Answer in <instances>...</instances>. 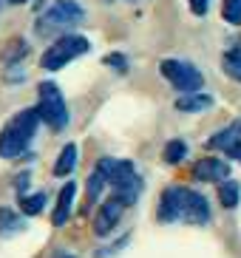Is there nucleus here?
<instances>
[{
  "instance_id": "6ab92c4d",
  "label": "nucleus",
  "mask_w": 241,
  "mask_h": 258,
  "mask_svg": "<svg viewBox=\"0 0 241 258\" xmlns=\"http://www.w3.org/2000/svg\"><path fill=\"white\" fill-rule=\"evenodd\" d=\"M162 156H165L167 165H179V162L188 156V142H182V139H170V142L165 145Z\"/></svg>"
},
{
  "instance_id": "7ed1b4c3",
  "label": "nucleus",
  "mask_w": 241,
  "mask_h": 258,
  "mask_svg": "<svg viewBox=\"0 0 241 258\" xmlns=\"http://www.w3.org/2000/svg\"><path fill=\"white\" fill-rule=\"evenodd\" d=\"M91 51V43L85 34H63L51 43V46L43 51L40 57V66L45 71H60L66 69L68 62H74L77 57H83V54Z\"/></svg>"
},
{
  "instance_id": "f8f14e48",
  "label": "nucleus",
  "mask_w": 241,
  "mask_h": 258,
  "mask_svg": "<svg viewBox=\"0 0 241 258\" xmlns=\"http://www.w3.org/2000/svg\"><path fill=\"white\" fill-rule=\"evenodd\" d=\"M241 139V119H233L230 125H224L221 131H216L207 139V151H227L230 145H235Z\"/></svg>"
},
{
  "instance_id": "9d476101",
  "label": "nucleus",
  "mask_w": 241,
  "mask_h": 258,
  "mask_svg": "<svg viewBox=\"0 0 241 258\" xmlns=\"http://www.w3.org/2000/svg\"><path fill=\"white\" fill-rule=\"evenodd\" d=\"M182 221H188V224H207L210 221V205H207V199L199 193V190H185V210H182Z\"/></svg>"
},
{
  "instance_id": "423d86ee",
  "label": "nucleus",
  "mask_w": 241,
  "mask_h": 258,
  "mask_svg": "<svg viewBox=\"0 0 241 258\" xmlns=\"http://www.w3.org/2000/svg\"><path fill=\"white\" fill-rule=\"evenodd\" d=\"M159 71H162V77H165L179 94L202 91L204 88V74L188 60H162L159 62Z\"/></svg>"
},
{
  "instance_id": "c85d7f7f",
  "label": "nucleus",
  "mask_w": 241,
  "mask_h": 258,
  "mask_svg": "<svg viewBox=\"0 0 241 258\" xmlns=\"http://www.w3.org/2000/svg\"><path fill=\"white\" fill-rule=\"evenodd\" d=\"M63 258H74V255H63Z\"/></svg>"
},
{
  "instance_id": "bb28decb",
  "label": "nucleus",
  "mask_w": 241,
  "mask_h": 258,
  "mask_svg": "<svg viewBox=\"0 0 241 258\" xmlns=\"http://www.w3.org/2000/svg\"><path fill=\"white\" fill-rule=\"evenodd\" d=\"M9 6H20V3H29V0H6Z\"/></svg>"
},
{
  "instance_id": "a211bd4d",
  "label": "nucleus",
  "mask_w": 241,
  "mask_h": 258,
  "mask_svg": "<svg viewBox=\"0 0 241 258\" xmlns=\"http://www.w3.org/2000/svg\"><path fill=\"white\" fill-rule=\"evenodd\" d=\"M45 207V193H23L20 196V213L23 216H37V213H43Z\"/></svg>"
},
{
  "instance_id": "2eb2a0df",
  "label": "nucleus",
  "mask_w": 241,
  "mask_h": 258,
  "mask_svg": "<svg viewBox=\"0 0 241 258\" xmlns=\"http://www.w3.org/2000/svg\"><path fill=\"white\" fill-rule=\"evenodd\" d=\"M219 202L224 210H233V207H238L241 202V187L238 182H233V179H224V182H219Z\"/></svg>"
},
{
  "instance_id": "f3484780",
  "label": "nucleus",
  "mask_w": 241,
  "mask_h": 258,
  "mask_svg": "<svg viewBox=\"0 0 241 258\" xmlns=\"http://www.w3.org/2000/svg\"><path fill=\"white\" fill-rule=\"evenodd\" d=\"M221 69H224V74L230 77V80L241 83V48H230V51H224V57H221Z\"/></svg>"
},
{
  "instance_id": "ddd939ff",
  "label": "nucleus",
  "mask_w": 241,
  "mask_h": 258,
  "mask_svg": "<svg viewBox=\"0 0 241 258\" xmlns=\"http://www.w3.org/2000/svg\"><path fill=\"white\" fill-rule=\"evenodd\" d=\"M207 108H213V97L204 91H190L176 99V111H182V114H202Z\"/></svg>"
},
{
  "instance_id": "20e7f679",
  "label": "nucleus",
  "mask_w": 241,
  "mask_h": 258,
  "mask_svg": "<svg viewBox=\"0 0 241 258\" xmlns=\"http://www.w3.org/2000/svg\"><path fill=\"white\" fill-rule=\"evenodd\" d=\"M37 114L40 122H45L51 131H63L68 125V105L63 91L54 83H40L37 85Z\"/></svg>"
},
{
  "instance_id": "39448f33",
  "label": "nucleus",
  "mask_w": 241,
  "mask_h": 258,
  "mask_svg": "<svg viewBox=\"0 0 241 258\" xmlns=\"http://www.w3.org/2000/svg\"><path fill=\"white\" fill-rule=\"evenodd\" d=\"M85 20V9L77 0H54L37 20V34H51L60 29H71V26Z\"/></svg>"
},
{
  "instance_id": "a878e982",
  "label": "nucleus",
  "mask_w": 241,
  "mask_h": 258,
  "mask_svg": "<svg viewBox=\"0 0 241 258\" xmlns=\"http://www.w3.org/2000/svg\"><path fill=\"white\" fill-rule=\"evenodd\" d=\"M15 187H17V193H26L29 190V173H23V176H17V182H15Z\"/></svg>"
},
{
  "instance_id": "6e6552de",
  "label": "nucleus",
  "mask_w": 241,
  "mask_h": 258,
  "mask_svg": "<svg viewBox=\"0 0 241 258\" xmlns=\"http://www.w3.org/2000/svg\"><path fill=\"white\" fill-rule=\"evenodd\" d=\"M122 213H125V205H122L116 196H111L108 202H102L97 210V216H94V233L97 235H111L113 230H116V224H119Z\"/></svg>"
},
{
  "instance_id": "0eeeda50",
  "label": "nucleus",
  "mask_w": 241,
  "mask_h": 258,
  "mask_svg": "<svg viewBox=\"0 0 241 258\" xmlns=\"http://www.w3.org/2000/svg\"><path fill=\"white\" fill-rule=\"evenodd\" d=\"M185 190L182 184H170V187L162 190L159 196V207H156V219L162 224H173V221H182V210H185Z\"/></svg>"
},
{
  "instance_id": "1a4fd4ad",
  "label": "nucleus",
  "mask_w": 241,
  "mask_h": 258,
  "mask_svg": "<svg viewBox=\"0 0 241 258\" xmlns=\"http://www.w3.org/2000/svg\"><path fill=\"white\" fill-rule=\"evenodd\" d=\"M190 176L196 179V182H224V179H230V165H227L224 159H219V156H202V159L193 165V170H190Z\"/></svg>"
},
{
  "instance_id": "f257e3e1",
  "label": "nucleus",
  "mask_w": 241,
  "mask_h": 258,
  "mask_svg": "<svg viewBox=\"0 0 241 258\" xmlns=\"http://www.w3.org/2000/svg\"><path fill=\"white\" fill-rule=\"evenodd\" d=\"M40 125L37 108H23L0 131V159H20Z\"/></svg>"
},
{
  "instance_id": "393cba45",
  "label": "nucleus",
  "mask_w": 241,
  "mask_h": 258,
  "mask_svg": "<svg viewBox=\"0 0 241 258\" xmlns=\"http://www.w3.org/2000/svg\"><path fill=\"white\" fill-rule=\"evenodd\" d=\"M227 156H230V159H235V162H241V139H238V142H235V145H230V148H227Z\"/></svg>"
},
{
  "instance_id": "412c9836",
  "label": "nucleus",
  "mask_w": 241,
  "mask_h": 258,
  "mask_svg": "<svg viewBox=\"0 0 241 258\" xmlns=\"http://www.w3.org/2000/svg\"><path fill=\"white\" fill-rule=\"evenodd\" d=\"M105 184H108V182H105V176L99 173L97 167H94V173L88 176V184H85V193H88V205H94V202H97Z\"/></svg>"
},
{
  "instance_id": "5701e85b",
  "label": "nucleus",
  "mask_w": 241,
  "mask_h": 258,
  "mask_svg": "<svg viewBox=\"0 0 241 258\" xmlns=\"http://www.w3.org/2000/svg\"><path fill=\"white\" fill-rule=\"evenodd\" d=\"M108 66V69H113L116 74H128V57L119 51H113V54H105V60H102Z\"/></svg>"
},
{
  "instance_id": "aec40b11",
  "label": "nucleus",
  "mask_w": 241,
  "mask_h": 258,
  "mask_svg": "<svg viewBox=\"0 0 241 258\" xmlns=\"http://www.w3.org/2000/svg\"><path fill=\"white\" fill-rule=\"evenodd\" d=\"M23 227V221L17 213H12L9 207H0V235H12Z\"/></svg>"
},
{
  "instance_id": "b1692460",
  "label": "nucleus",
  "mask_w": 241,
  "mask_h": 258,
  "mask_svg": "<svg viewBox=\"0 0 241 258\" xmlns=\"http://www.w3.org/2000/svg\"><path fill=\"white\" fill-rule=\"evenodd\" d=\"M190 3V12L196 17H204L207 15V9H210V0H188Z\"/></svg>"
},
{
  "instance_id": "4be33fe9",
  "label": "nucleus",
  "mask_w": 241,
  "mask_h": 258,
  "mask_svg": "<svg viewBox=\"0 0 241 258\" xmlns=\"http://www.w3.org/2000/svg\"><path fill=\"white\" fill-rule=\"evenodd\" d=\"M221 17L230 26H241V0H224L221 3Z\"/></svg>"
},
{
  "instance_id": "cd10ccee",
  "label": "nucleus",
  "mask_w": 241,
  "mask_h": 258,
  "mask_svg": "<svg viewBox=\"0 0 241 258\" xmlns=\"http://www.w3.org/2000/svg\"><path fill=\"white\" fill-rule=\"evenodd\" d=\"M102 3H113V0H102Z\"/></svg>"
},
{
  "instance_id": "4468645a",
  "label": "nucleus",
  "mask_w": 241,
  "mask_h": 258,
  "mask_svg": "<svg viewBox=\"0 0 241 258\" xmlns=\"http://www.w3.org/2000/svg\"><path fill=\"white\" fill-rule=\"evenodd\" d=\"M77 145L68 142L66 148L60 151V156H57V162H54V176H71L77 167Z\"/></svg>"
},
{
  "instance_id": "9b49d317",
  "label": "nucleus",
  "mask_w": 241,
  "mask_h": 258,
  "mask_svg": "<svg viewBox=\"0 0 241 258\" xmlns=\"http://www.w3.org/2000/svg\"><path fill=\"white\" fill-rule=\"evenodd\" d=\"M74 196H77V184L68 179V184H63L60 196H57V207H54V213H51L54 227H63V224L68 221V216H71V210H74Z\"/></svg>"
},
{
  "instance_id": "f03ea898",
  "label": "nucleus",
  "mask_w": 241,
  "mask_h": 258,
  "mask_svg": "<svg viewBox=\"0 0 241 258\" xmlns=\"http://www.w3.org/2000/svg\"><path fill=\"white\" fill-rule=\"evenodd\" d=\"M97 170L105 176V182L113 187V196L119 199L125 207L136 205V199L142 193V179L136 173V165L131 159H111L102 156L97 162Z\"/></svg>"
},
{
  "instance_id": "dca6fc26",
  "label": "nucleus",
  "mask_w": 241,
  "mask_h": 258,
  "mask_svg": "<svg viewBox=\"0 0 241 258\" xmlns=\"http://www.w3.org/2000/svg\"><path fill=\"white\" fill-rule=\"evenodd\" d=\"M0 57H3V62H9V66H17L20 60H26V57H29V43H26V40H20V37L9 40Z\"/></svg>"
}]
</instances>
